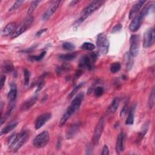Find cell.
Listing matches in <instances>:
<instances>
[{"label":"cell","mask_w":155,"mask_h":155,"mask_svg":"<svg viewBox=\"0 0 155 155\" xmlns=\"http://www.w3.org/2000/svg\"><path fill=\"white\" fill-rule=\"evenodd\" d=\"M154 10V2H148L143 8L141 11L136 15L132 20L129 25V29L133 32L138 31L142 25L144 18L151 12Z\"/></svg>","instance_id":"6da1fadb"},{"label":"cell","mask_w":155,"mask_h":155,"mask_svg":"<svg viewBox=\"0 0 155 155\" xmlns=\"http://www.w3.org/2000/svg\"><path fill=\"white\" fill-rule=\"evenodd\" d=\"M84 97V93H80L78 94L71 101L70 106L67 109L64 114L61 117L59 121V127H61L64 126L69 118L73 115L77 110H78L80 108L82 103L83 101Z\"/></svg>","instance_id":"7a4b0ae2"},{"label":"cell","mask_w":155,"mask_h":155,"mask_svg":"<svg viewBox=\"0 0 155 155\" xmlns=\"http://www.w3.org/2000/svg\"><path fill=\"white\" fill-rule=\"evenodd\" d=\"M28 137V132L26 130H23L19 133L12 134L8 140L9 148L14 153L18 151L25 144Z\"/></svg>","instance_id":"3957f363"},{"label":"cell","mask_w":155,"mask_h":155,"mask_svg":"<svg viewBox=\"0 0 155 155\" xmlns=\"http://www.w3.org/2000/svg\"><path fill=\"white\" fill-rule=\"evenodd\" d=\"M105 1H93L90 4H89L87 7H86L82 11L80 18L78 20L74 23V26H78L83 21H84L91 14L94 13L98 9H99L104 3Z\"/></svg>","instance_id":"277c9868"},{"label":"cell","mask_w":155,"mask_h":155,"mask_svg":"<svg viewBox=\"0 0 155 155\" xmlns=\"http://www.w3.org/2000/svg\"><path fill=\"white\" fill-rule=\"evenodd\" d=\"M99 56L98 52H93L81 57L79 62V68L80 69L87 68L89 70H92L93 68L95 63L99 58Z\"/></svg>","instance_id":"5b68a950"},{"label":"cell","mask_w":155,"mask_h":155,"mask_svg":"<svg viewBox=\"0 0 155 155\" xmlns=\"http://www.w3.org/2000/svg\"><path fill=\"white\" fill-rule=\"evenodd\" d=\"M96 46L99 52L103 55H106L109 52L110 43L107 36L104 33H99L96 37Z\"/></svg>","instance_id":"8992f818"},{"label":"cell","mask_w":155,"mask_h":155,"mask_svg":"<svg viewBox=\"0 0 155 155\" xmlns=\"http://www.w3.org/2000/svg\"><path fill=\"white\" fill-rule=\"evenodd\" d=\"M33 21V18L29 17V18L23 20L18 26H17L14 32L12 34L11 38L15 39L26 32L32 25Z\"/></svg>","instance_id":"52a82bcc"},{"label":"cell","mask_w":155,"mask_h":155,"mask_svg":"<svg viewBox=\"0 0 155 155\" xmlns=\"http://www.w3.org/2000/svg\"><path fill=\"white\" fill-rule=\"evenodd\" d=\"M50 135L48 131H44L38 134L33 141V145L37 148L44 147L49 142Z\"/></svg>","instance_id":"ba28073f"},{"label":"cell","mask_w":155,"mask_h":155,"mask_svg":"<svg viewBox=\"0 0 155 155\" xmlns=\"http://www.w3.org/2000/svg\"><path fill=\"white\" fill-rule=\"evenodd\" d=\"M155 40V32L154 28L148 29L144 34L142 46L144 49H148L151 47Z\"/></svg>","instance_id":"9c48e42d"},{"label":"cell","mask_w":155,"mask_h":155,"mask_svg":"<svg viewBox=\"0 0 155 155\" xmlns=\"http://www.w3.org/2000/svg\"><path fill=\"white\" fill-rule=\"evenodd\" d=\"M140 38L138 35H132L130 38L129 54L133 57L138 56L139 52Z\"/></svg>","instance_id":"30bf717a"},{"label":"cell","mask_w":155,"mask_h":155,"mask_svg":"<svg viewBox=\"0 0 155 155\" xmlns=\"http://www.w3.org/2000/svg\"><path fill=\"white\" fill-rule=\"evenodd\" d=\"M104 118H101L94 130V133H93V145H96L99 142V141L101 137V135L103 134L104 128Z\"/></svg>","instance_id":"8fae6325"},{"label":"cell","mask_w":155,"mask_h":155,"mask_svg":"<svg viewBox=\"0 0 155 155\" xmlns=\"http://www.w3.org/2000/svg\"><path fill=\"white\" fill-rule=\"evenodd\" d=\"M61 1H55L52 2L49 8L46 11V12L43 14L42 16V19L44 21H47L50 19V18L55 14L58 8H59V4L61 3Z\"/></svg>","instance_id":"7c38bea8"},{"label":"cell","mask_w":155,"mask_h":155,"mask_svg":"<svg viewBox=\"0 0 155 155\" xmlns=\"http://www.w3.org/2000/svg\"><path fill=\"white\" fill-rule=\"evenodd\" d=\"M125 134L124 132H121L117 138L115 146V150L118 154L122 153L125 147Z\"/></svg>","instance_id":"4fadbf2b"},{"label":"cell","mask_w":155,"mask_h":155,"mask_svg":"<svg viewBox=\"0 0 155 155\" xmlns=\"http://www.w3.org/2000/svg\"><path fill=\"white\" fill-rule=\"evenodd\" d=\"M52 118V114L50 113H45L39 116L35 121V127L36 130L40 129L44 125L46 124Z\"/></svg>","instance_id":"5bb4252c"},{"label":"cell","mask_w":155,"mask_h":155,"mask_svg":"<svg viewBox=\"0 0 155 155\" xmlns=\"http://www.w3.org/2000/svg\"><path fill=\"white\" fill-rule=\"evenodd\" d=\"M81 127L80 122H76L71 124L65 133V138L67 139H72L76 134L79 131Z\"/></svg>","instance_id":"9a60e30c"},{"label":"cell","mask_w":155,"mask_h":155,"mask_svg":"<svg viewBox=\"0 0 155 155\" xmlns=\"http://www.w3.org/2000/svg\"><path fill=\"white\" fill-rule=\"evenodd\" d=\"M18 94L17 86L15 83L12 82L10 84V90L8 93V99L11 103H13L17 99Z\"/></svg>","instance_id":"2e32d148"},{"label":"cell","mask_w":155,"mask_h":155,"mask_svg":"<svg viewBox=\"0 0 155 155\" xmlns=\"http://www.w3.org/2000/svg\"><path fill=\"white\" fill-rule=\"evenodd\" d=\"M145 3V1H141H141L138 2L135 5H133L128 15L129 19H132L136 15L137 13L140 11L141 8L143 6Z\"/></svg>","instance_id":"e0dca14e"},{"label":"cell","mask_w":155,"mask_h":155,"mask_svg":"<svg viewBox=\"0 0 155 155\" xmlns=\"http://www.w3.org/2000/svg\"><path fill=\"white\" fill-rule=\"evenodd\" d=\"M119 103L120 100L118 98H114L107 109V113L108 115L114 114L117 111L119 106Z\"/></svg>","instance_id":"ac0fdd59"},{"label":"cell","mask_w":155,"mask_h":155,"mask_svg":"<svg viewBox=\"0 0 155 155\" xmlns=\"http://www.w3.org/2000/svg\"><path fill=\"white\" fill-rule=\"evenodd\" d=\"M37 100H38L37 95L33 96L31 97L30 99H28L21 106V110L26 111V110L30 109L36 103Z\"/></svg>","instance_id":"d6986e66"},{"label":"cell","mask_w":155,"mask_h":155,"mask_svg":"<svg viewBox=\"0 0 155 155\" xmlns=\"http://www.w3.org/2000/svg\"><path fill=\"white\" fill-rule=\"evenodd\" d=\"M17 26L15 23H10L6 25V26L3 29L2 35L3 36H7L10 35H12L15 30L16 29Z\"/></svg>","instance_id":"ffe728a7"},{"label":"cell","mask_w":155,"mask_h":155,"mask_svg":"<svg viewBox=\"0 0 155 155\" xmlns=\"http://www.w3.org/2000/svg\"><path fill=\"white\" fill-rule=\"evenodd\" d=\"M136 104H134L133 106H132V107H131L129 112H128V115L127 116V118L125 121V125H131L134 124V113H135V110H136Z\"/></svg>","instance_id":"44dd1931"},{"label":"cell","mask_w":155,"mask_h":155,"mask_svg":"<svg viewBox=\"0 0 155 155\" xmlns=\"http://www.w3.org/2000/svg\"><path fill=\"white\" fill-rule=\"evenodd\" d=\"M149 126H150V122L149 121H146L143 125L141 128V130L138 134L137 141L140 142L142 141V139L144 138V136L146 135L147 133L148 129H149Z\"/></svg>","instance_id":"7402d4cb"},{"label":"cell","mask_w":155,"mask_h":155,"mask_svg":"<svg viewBox=\"0 0 155 155\" xmlns=\"http://www.w3.org/2000/svg\"><path fill=\"white\" fill-rule=\"evenodd\" d=\"M18 122H14V123H12L9 125H8L6 127H5L1 130V135L9 133V132L12 131L14 129H15L17 127V126L18 125Z\"/></svg>","instance_id":"603a6c76"},{"label":"cell","mask_w":155,"mask_h":155,"mask_svg":"<svg viewBox=\"0 0 155 155\" xmlns=\"http://www.w3.org/2000/svg\"><path fill=\"white\" fill-rule=\"evenodd\" d=\"M76 56H77V53L76 52H74V53L61 55H59V58L63 61H72V60L76 58Z\"/></svg>","instance_id":"cb8c5ba5"},{"label":"cell","mask_w":155,"mask_h":155,"mask_svg":"<svg viewBox=\"0 0 155 155\" xmlns=\"http://www.w3.org/2000/svg\"><path fill=\"white\" fill-rule=\"evenodd\" d=\"M71 69V66L68 63H64L58 67L56 69V71L58 74H60L64 72L68 71Z\"/></svg>","instance_id":"d4e9b609"},{"label":"cell","mask_w":155,"mask_h":155,"mask_svg":"<svg viewBox=\"0 0 155 155\" xmlns=\"http://www.w3.org/2000/svg\"><path fill=\"white\" fill-rule=\"evenodd\" d=\"M40 1H33L31 2L28 10H27V15H30L31 14H32L36 10V9L37 8V7L38 6L39 4L40 3Z\"/></svg>","instance_id":"484cf974"},{"label":"cell","mask_w":155,"mask_h":155,"mask_svg":"<svg viewBox=\"0 0 155 155\" xmlns=\"http://www.w3.org/2000/svg\"><path fill=\"white\" fill-rule=\"evenodd\" d=\"M14 69V65L9 61H6L3 66V70L5 73H8L12 72Z\"/></svg>","instance_id":"4316f807"},{"label":"cell","mask_w":155,"mask_h":155,"mask_svg":"<svg viewBox=\"0 0 155 155\" xmlns=\"http://www.w3.org/2000/svg\"><path fill=\"white\" fill-rule=\"evenodd\" d=\"M84 84H85V83H84V82H83V83H81L80 84H79L77 86H76V87L72 90V91L68 94V98L69 100L73 98V97L78 93V91L81 89V88L84 86Z\"/></svg>","instance_id":"83f0119b"},{"label":"cell","mask_w":155,"mask_h":155,"mask_svg":"<svg viewBox=\"0 0 155 155\" xmlns=\"http://www.w3.org/2000/svg\"><path fill=\"white\" fill-rule=\"evenodd\" d=\"M80 48L83 50H87V51H93L95 48V46L91 43H89V42H85L80 47Z\"/></svg>","instance_id":"f1b7e54d"},{"label":"cell","mask_w":155,"mask_h":155,"mask_svg":"<svg viewBox=\"0 0 155 155\" xmlns=\"http://www.w3.org/2000/svg\"><path fill=\"white\" fill-rule=\"evenodd\" d=\"M155 96V90L154 87H153L151 91L150 94L149 99H148V107L150 109H152L154 105V97Z\"/></svg>","instance_id":"f546056e"},{"label":"cell","mask_w":155,"mask_h":155,"mask_svg":"<svg viewBox=\"0 0 155 155\" xmlns=\"http://www.w3.org/2000/svg\"><path fill=\"white\" fill-rule=\"evenodd\" d=\"M121 68V64L119 62H116L111 64L110 67V70L112 73H116L120 71Z\"/></svg>","instance_id":"4dcf8cb0"},{"label":"cell","mask_w":155,"mask_h":155,"mask_svg":"<svg viewBox=\"0 0 155 155\" xmlns=\"http://www.w3.org/2000/svg\"><path fill=\"white\" fill-rule=\"evenodd\" d=\"M133 65V57L129 53L127 54V70L129 71L131 69Z\"/></svg>","instance_id":"1f68e13d"},{"label":"cell","mask_w":155,"mask_h":155,"mask_svg":"<svg viewBox=\"0 0 155 155\" xmlns=\"http://www.w3.org/2000/svg\"><path fill=\"white\" fill-rule=\"evenodd\" d=\"M47 52L46 51L43 52L40 55H37V56H30L29 57V59L32 61H39L42 60L44 56H46Z\"/></svg>","instance_id":"d6a6232c"},{"label":"cell","mask_w":155,"mask_h":155,"mask_svg":"<svg viewBox=\"0 0 155 155\" xmlns=\"http://www.w3.org/2000/svg\"><path fill=\"white\" fill-rule=\"evenodd\" d=\"M30 72L27 68L24 69V84L27 86L29 84L30 81Z\"/></svg>","instance_id":"836d02e7"},{"label":"cell","mask_w":155,"mask_h":155,"mask_svg":"<svg viewBox=\"0 0 155 155\" xmlns=\"http://www.w3.org/2000/svg\"><path fill=\"white\" fill-rule=\"evenodd\" d=\"M62 47L64 50L68 51H71L75 49V46L73 44L69 42L64 43L62 45Z\"/></svg>","instance_id":"e575fe53"},{"label":"cell","mask_w":155,"mask_h":155,"mask_svg":"<svg viewBox=\"0 0 155 155\" xmlns=\"http://www.w3.org/2000/svg\"><path fill=\"white\" fill-rule=\"evenodd\" d=\"M128 106H129V102L127 101V103L124 104V106H123L121 113H120V117L121 118H124L126 114L127 113L128 111Z\"/></svg>","instance_id":"d590c367"},{"label":"cell","mask_w":155,"mask_h":155,"mask_svg":"<svg viewBox=\"0 0 155 155\" xmlns=\"http://www.w3.org/2000/svg\"><path fill=\"white\" fill-rule=\"evenodd\" d=\"M93 92H94L95 95L96 97H100L104 93V89L103 87L97 86V87H95Z\"/></svg>","instance_id":"8d00e7d4"},{"label":"cell","mask_w":155,"mask_h":155,"mask_svg":"<svg viewBox=\"0 0 155 155\" xmlns=\"http://www.w3.org/2000/svg\"><path fill=\"white\" fill-rule=\"evenodd\" d=\"M25 2L24 1H17V2H15L14 3V5L12 6V7L9 9V12H12V11H15V10H17L18 8H19L21 6V5L23 4V3H24Z\"/></svg>","instance_id":"74e56055"},{"label":"cell","mask_w":155,"mask_h":155,"mask_svg":"<svg viewBox=\"0 0 155 155\" xmlns=\"http://www.w3.org/2000/svg\"><path fill=\"white\" fill-rule=\"evenodd\" d=\"M44 86V80H40L37 83V87H36L35 93H37L40 92L42 90V89L43 88Z\"/></svg>","instance_id":"f35d334b"},{"label":"cell","mask_w":155,"mask_h":155,"mask_svg":"<svg viewBox=\"0 0 155 155\" xmlns=\"http://www.w3.org/2000/svg\"><path fill=\"white\" fill-rule=\"evenodd\" d=\"M122 29V25L121 24H118L116 25H115L112 30V33H116L117 32H120Z\"/></svg>","instance_id":"ab89813d"},{"label":"cell","mask_w":155,"mask_h":155,"mask_svg":"<svg viewBox=\"0 0 155 155\" xmlns=\"http://www.w3.org/2000/svg\"><path fill=\"white\" fill-rule=\"evenodd\" d=\"M83 71L82 69L80 68L78 70H76L75 72V74H74V80H76L77 79H78L83 74Z\"/></svg>","instance_id":"60d3db41"},{"label":"cell","mask_w":155,"mask_h":155,"mask_svg":"<svg viewBox=\"0 0 155 155\" xmlns=\"http://www.w3.org/2000/svg\"><path fill=\"white\" fill-rule=\"evenodd\" d=\"M6 81V77L5 75H2L1 76V81H0V84H1V90L3 89V88L5 86V82Z\"/></svg>","instance_id":"b9f144b4"},{"label":"cell","mask_w":155,"mask_h":155,"mask_svg":"<svg viewBox=\"0 0 155 155\" xmlns=\"http://www.w3.org/2000/svg\"><path fill=\"white\" fill-rule=\"evenodd\" d=\"M101 154H103V155L109 154V147H108L107 145H104V147L103 148V151H102Z\"/></svg>","instance_id":"7bdbcfd3"},{"label":"cell","mask_w":155,"mask_h":155,"mask_svg":"<svg viewBox=\"0 0 155 155\" xmlns=\"http://www.w3.org/2000/svg\"><path fill=\"white\" fill-rule=\"evenodd\" d=\"M47 31V28H44V29H40L35 35L37 37H39L41 35H42L44 33H45Z\"/></svg>","instance_id":"ee69618b"},{"label":"cell","mask_w":155,"mask_h":155,"mask_svg":"<svg viewBox=\"0 0 155 155\" xmlns=\"http://www.w3.org/2000/svg\"><path fill=\"white\" fill-rule=\"evenodd\" d=\"M36 47V46H34V47H31V48H29V49H26L25 50H23L22 51V52H25V53H30V52H32L34 49H35V48Z\"/></svg>","instance_id":"f6af8a7d"},{"label":"cell","mask_w":155,"mask_h":155,"mask_svg":"<svg viewBox=\"0 0 155 155\" xmlns=\"http://www.w3.org/2000/svg\"><path fill=\"white\" fill-rule=\"evenodd\" d=\"M61 147V140L60 139H58L56 144V148L57 149H59Z\"/></svg>","instance_id":"bcb514c9"},{"label":"cell","mask_w":155,"mask_h":155,"mask_svg":"<svg viewBox=\"0 0 155 155\" xmlns=\"http://www.w3.org/2000/svg\"><path fill=\"white\" fill-rule=\"evenodd\" d=\"M78 2H79L78 1H72V2H70V6H74V5H76V4H77Z\"/></svg>","instance_id":"7dc6e473"},{"label":"cell","mask_w":155,"mask_h":155,"mask_svg":"<svg viewBox=\"0 0 155 155\" xmlns=\"http://www.w3.org/2000/svg\"><path fill=\"white\" fill-rule=\"evenodd\" d=\"M47 98V96L46 95V96H44V97L43 98V100H42V101H42V103H44V102H45Z\"/></svg>","instance_id":"c3c4849f"},{"label":"cell","mask_w":155,"mask_h":155,"mask_svg":"<svg viewBox=\"0 0 155 155\" xmlns=\"http://www.w3.org/2000/svg\"><path fill=\"white\" fill-rule=\"evenodd\" d=\"M122 78L123 80H125L127 79V76H126L125 75H124V74H122Z\"/></svg>","instance_id":"681fc988"}]
</instances>
